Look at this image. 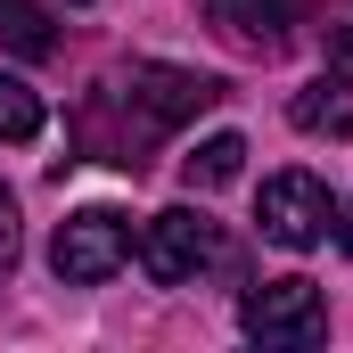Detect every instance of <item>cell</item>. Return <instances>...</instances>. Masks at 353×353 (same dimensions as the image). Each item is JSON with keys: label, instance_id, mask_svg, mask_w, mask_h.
Instances as JSON below:
<instances>
[{"label": "cell", "instance_id": "cell-10", "mask_svg": "<svg viewBox=\"0 0 353 353\" xmlns=\"http://www.w3.org/2000/svg\"><path fill=\"white\" fill-rule=\"evenodd\" d=\"M0 41L17 58H58V33H50V17L33 0H0Z\"/></svg>", "mask_w": 353, "mask_h": 353}, {"label": "cell", "instance_id": "cell-11", "mask_svg": "<svg viewBox=\"0 0 353 353\" xmlns=\"http://www.w3.org/2000/svg\"><path fill=\"white\" fill-rule=\"evenodd\" d=\"M17 255H25V222H17V197L0 189V288L17 279Z\"/></svg>", "mask_w": 353, "mask_h": 353}, {"label": "cell", "instance_id": "cell-1", "mask_svg": "<svg viewBox=\"0 0 353 353\" xmlns=\"http://www.w3.org/2000/svg\"><path fill=\"white\" fill-rule=\"evenodd\" d=\"M123 99V115L140 123V140H157V132H173V123H189V115H205V107H222L230 99V83H214V74H189V66H132V83L115 90Z\"/></svg>", "mask_w": 353, "mask_h": 353}, {"label": "cell", "instance_id": "cell-8", "mask_svg": "<svg viewBox=\"0 0 353 353\" xmlns=\"http://www.w3.org/2000/svg\"><path fill=\"white\" fill-rule=\"evenodd\" d=\"M239 165H247V140L239 132H214V140H197L181 157V181L189 189H222V181H239Z\"/></svg>", "mask_w": 353, "mask_h": 353}, {"label": "cell", "instance_id": "cell-12", "mask_svg": "<svg viewBox=\"0 0 353 353\" xmlns=\"http://www.w3.org/2000/svg\"><path fill=\"white\" fill-rule=\"evenodd\" d=\"M329 50H337V58H345V66H353V17H345V25H337V33H329Z\"/></svg>", "mask_w": 353, "mask_h": 353}, {"label": "cell", "instance_id": "cell-2", "mask_svg": "<svg viewBox=\"0 0 353 353\" xmlns=\"http://www.w3.org/2000/svg\"><path fill=\"white\" fill-rule=\"evenodd\" d=\"M123 255H132V222H123L115 205H83V214H66L58 239H50V271H58L66 288H99V279H115Z\"/></svg>", "mask_w": 353, "mask_h": 353}, {"label": "cell", "instance_id": "cell-4", "mask_svg": "<svg viewBox=\"0 0 353 353\" xmlns=\"http://www.w3.org/2000/svg\"><path fill=\"white\" fill-rule=\"evenodd\" d=\"M255 222H263L271 247H329V230H337V205H329V189L312 173H271L263 197H255Z\"/></svg>", "mask_w": 353, "mask_h": 353}, {"label": "cell", "instance_id": "cell-3", "mask_svg": "<svg viewBox=\"0 0 353 353\" xmlns=\"http://www.w3.org/2000/svg\"><path fill=\"white\" fill-rule=\"evenodd\" d=\"M239 321H247V337H263V345H321V337H329V296L288 271V279L247 288Z\"/></svg>", "mask_w": 353, "mask_h": 353}, {"label": "cell", "instance_id": "cell-5", "mask_svg": "<svg viewBox=\"0 0 353 353\" xmlns=\"http://www.w3.org/2000/svg\"><path fill=\"white\" fill-rule=\"evenodd\" d=\"M214 222L197 214V205H165L148 230H140V271L157 279V288H181V279H197V271L214 263Z\"/></svg>", "mask_w": 353, "mask_h": 353}, {"label": "cell", "instance_id": "cell-9", "mask_svg": "<svg viewBox=\"0 0 353 353\" xmlns=\"http://www.w3.org/2000/svg\"><path fill=\"white\" fill-rule=\"evenodd\" d=\"M41 123H50L41 90L17 83V74H0V140H8V148H25V140H41Z\"/></svg>", "mask_w": 353, "mask_h": 353}, {"label": "cell", "instance_id": "cell-7", "mask_svg": "<svg viewBox=\"0 0 353 353\" xmlns=\"http://www.w3.org/2000/svg\"><path fill=\"white\" fill-rule=\"evenodd\" d=\"M288 123H296V132H337V140H353V83L345 74L304 83L296 99H288Z\"/></svg>", "mask_w": 353, "mask_h": 353}, {"label": "cell", "instance_id": "cell-6", "mask_svg": "<svg viewBox=\"0 0 353 353\" xmlns=\"http://www.w3.org/2000/svg\"><path fill=\"white\" fill-rule=\"evenodd\" d=\"M205 17H214L222 41H239L255 58H279L288 50V25H296V0H205Z\"/></svg>", "mask_w": 353, "mask_h": 353}, {"label": "cell", "instance_id": "cell-13", "mask_svg": "<svg viewBox=\"0 0 353 353\" xmlns=\"http://www.w3.org/2000/svg\"><path fill=\"white\" fill-rule=\"evenodd\" d=\"M329 239H337V247H345V255H353V205H345V214H337V230H329Z\"/></svg>", "mask_w": 353, "mask_h": 353}]
</instances>
